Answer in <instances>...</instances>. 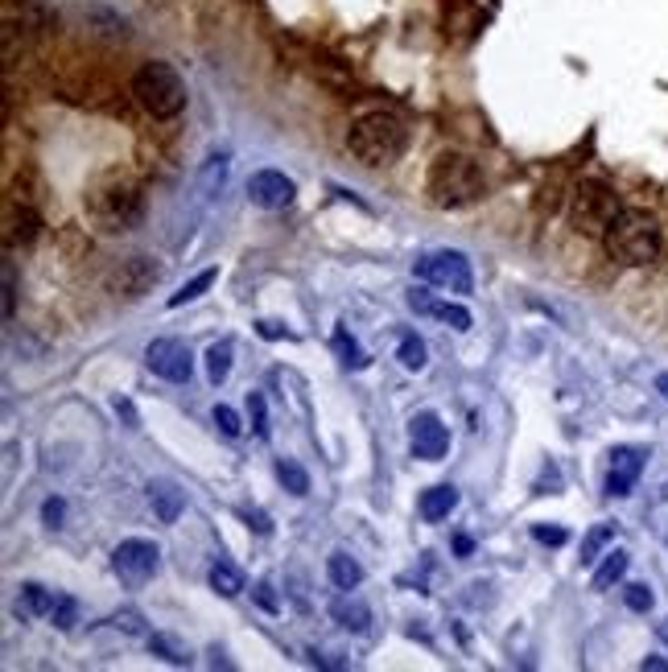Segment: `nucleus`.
<instances>
[{"mask_svg": "<svg viewBox=\"0 0 668 672\" xmlns=\"http://www.w3.org/2000/svg\"><path fill=\"white\" fill-rule=\"evenodd\" d=\"M83 211H87V223L104 235H124L132 227H141L145 219V194L141 186L132 182L128 174L120 170H108L99 174L87 194H83Z\"/></svg>", "mask_w": 668, "mask_h": 672, "instance_id": "1", "label": "nucleus"}, {"mask_svg": "<svg viewBox=\"0 0 668 672\" xmlns=\"http://www.w3.org/2000/svg\"><path fill=\"white\" fill-rule=\"evenodd\" d=\"M425 194H429V203L438 207V211H462V207H475L479 198L487 194V178H483L475 157L446 149V153L433 157V165H429Z\"/></svg>", "mask_w": 668, "mask_h": 672, "instance_id": "2", "label": "nucleus"}, {"mask_svg": "<svg viewBox=\"0 0 668 672\" xmlns=\"http://www.w3.org/2000/svg\"><path fill=\"white\" fill-rule=\"evenodd\" d=\"M347 149L355 161L372 165V170H380V165H392L405 157L409 149V124L400 120L396 112H363L351 132H347Z\"/></svg>", "mask_w": 668, "mask_h": 672, "instance_id": "3", "label": "nucleus"}, {"mask_svg": "<svg viewBox=\"0 0 668 672\" xmlns=\"http://www.w3.org/2000/svg\"><path fill=\"white\" fill-rule=\"evenodd\" d=\"M603 244H607V256H611L615 264L644 268V264H652V260L660 256L664 235H660L656 215L636 211V207H623V211L615 215V223L607 227Z\"/></svg>", "mask_w": 668, "mask_h": 672, "instance_id": "4", "label": "nucleus"}, {"mask_svg": "<svg viewBox=\"0 0 668 672\" xmlns=\"http://www.w3.org/2000/svg\"><path fill=\"white\" fill-rule=\"evenodd\" d=\"M132 95H137V104L153 116V120H174L186 112V79L178 75L174 62H161V58H149L137 66V75H132Z\"/></svg>", "mask_w": 668, "mask_h": 672, "instance_id": "5", "label": "nucleus"}, {"mask_svg": "<svg viewBox=\"0 0 668 672\" xmlns=\"http://www.w3.org/2000/svg\"><path fill=\"white\" fill-rule=\"evenodd\" d=\"M623 211L619 203V194L607 186V182H598V178H586L574 186V198H570V223L578 235H594V240H603L607 227L615 223V215Z\"/></svg>", "mask_w": 668, "mask_h": 672, "instance_id": "6", "label": "nucleus"}, {"mask_svg": "<svg viewBox=\"0 0 668 672\" xmlns=\"http://www.w3.org/2000/svg\"><path fill=\"white\" fill-rule=\"evenodd\" d=\"M413 277L433 285V289H450V293H471L475 289V273H471V260L462 252H425L413 260Z\"/></svg>", "mask_w": 668, "mask_h": 672, "instance_id": "7", "label": "nucleus"}, {"mask_svg": "<svg viewBox=\"0 0 668 672\" xmlns=\"http://www.w3.org/2000/svg\"><path fill=\"white\" fill-rule=\"evenodd\" d=\"M112 565H116V574L128 586H145V582L157 578V569H161V549L153 541H145V536H128V541L116 545Z\"/></svg>", "mask_w": 668, "mask_h": 672, "instance_id": "8", "label": "nucleus"}, {"mask_svg": "<svg viewBox=\"0 0 668 672\" xmlns=\"http://www.w3.org/2000/svg\"><path fill=\"white\" fill-rule=\"evenodd\" d=\"M145 367L153 376L161 380H170V384H190L194 376V355L182 339H153L145 347Z\"/></svg>", "mask_w": 668, "mask_h": 672, "instance_id": "9", "label": "nucleus"}, {"mask_svg": "<svg viewBox=\"0 0 668 672\" xmlns=\"http://www.w3.org/2000/svg\"><path fill=\"white\" fill-rule=\"evenodd\" d=\"M161 281V268L149 260V256H128L116 273L108 277V285H112V293L116 297H124V301H137V297H145L153 285Z\"/></svg>", "mask_w": 668, "mask_h": 672, "instance_id": "10", "label": "nucleus"}, {"mask_svg": "<svg viewBox=\"0 0 668 672\" xmlns=\"http://www.w3.org/2000/svg\"><path fill=\"white\" fill-rule=\"evenodd\" d=\"M409 446H413V458L442 462L446 450H450V429L442 425L438 413H417L409 421Z\"/></svg>", "mask_w": 668, "mask_h": 672, "instance_id": "11", "label": "nucleus"}, {"mask_svg": "<svg viewBox=\"0 0 668 672\" xmlns=\"http://www.w3.org/2000/svg\"><path fill=\"white\" fill-rule=\"evenodd\" d=\"M248 198H252V207H260V211H285L297 198V182L285 178L281 170H256L248 178Z\"/></svg>", "mask_w": 668, "mask_h": 672, "instance_id": "12", "label": "nucleus"}, {"mask_svg": "<svg viewBox=\"0 0 668 672\" xmlns=\"http://www.w3.org/2000/svg\"><path fill=\"white\" fill-rule=\"evenodd\" d=\"M644 450H636V446H619V450H611V470H607V495L611 499H623V495H631L636 491V483H640V475H644Z\"/></svg>", "mask_w": 668, "mask_h": 672, "instance_id": "13", "label": "nucleus"}, {"mask_svg": "<svg viewBox=\"0 0 668 672\" xmlns=\"http://www.w3.org/2000/svg\"><path fill=\"white\" fill-rule=\"evenodd\" d=\"M38 231H42V215H38V207L33 203H21V198H13V203L5 207V244L9 248H25V244H33L38 240Z\"/></svg>", "mask_w": 668, "mask_h": 672, "instance_id": "14", "label": "nucleus"}, {"mask_svg": "<svg viewBox=\"0 0 668 672\" xmlns=\"http://www.w3.org/2000/svg\"><path fill=\"white\" fill-rule=\"evenodd\" d=\"M409 306H413L417 314H429V318H442V322H450L454 330H471V310H466V306H458V301H438L433 293L417 289V293H409Z\"/></svg>", "mask_w": 668, "mask_h": 672, "instance_id": "15", "label": "nucleus"}, {"mask_svg": "<svg viewBox=\"0 0 668 672\" xmlns=\"http://www.w3.org/2000/svg\"><path fill=\"white\" fill-rule=\"evenodd\" d=\"M454 508H458V487H450V483H438L421 495V520L425 524H442Z\"/></svg>", "mask_w": 668, "mask_h": 672, "instance_id": "16", "label": "nucleus"}, {"mask_svg": "<svg viewBox=\"0 0 668 672\" xmlns=\"http://www.w3.org/2000/svg\"><path fill=\"white\" fill-rule=\"evenodd\" d=\"M330 619L347 627V631H367V623H372V611H367L363 598H351V590H343V598L330 602Z\"/></svg>", "mask_w": 668, "mask_h": 672, "instance_id": "17", "label": "nucleus"}, {"mask_svg": "<svg viewBox=\"0 0 668 672\" xmlns=\"http://www.w3.org/2000/svg\"><path fill=\"white\" fill-rule=\"evenodd\" d=\"M54 602H58L54 590H46L42 582H25L21 594H17V615H25V619H46V615L54 611Z\"/></svg>", "mask_w": 668, "mask_h": 672, "instance_id": "18", "label": "nucleus"}, {"mask_svg": "<svg viewBox=\"0 0 668 672\" xmlns=\"http://www.w3.org/2000/svg\"><path fill=\"white\" fill-rule=\"evenodd\" d=\"M149 503L157 508L161 524H174L182 516V508H186V499H182V491L174 483H149Z\"/></svg>", "mask_w": 668, "mask_h": 672, "instance_id": "19", "label": "nucleus"}, {"mask_svg": "<svg viewBox=\"0 0 668 672\" xmlns=\"http://www.w3.org/2000/svg\"><path fill=\"white\" fill-rule=\"evenodd\" d=\"M326 578L334 582V586H339V590H355L359 582H363V565L351 557V553H330L326 557Z\"/></svg>", "mask_w": 668, "mask_h": 672, "instance_id": "20", "label": "nucleus"}, {"mask_svg": "<svg viewBox=\"0 0 668 672\" xmlns=\"http://www.w3.org/2000/svg\"><path fill=\"white\" fill-rule=\"evenodd\" d=\"M627 565H631V557L623 553V549H611L607 557H603V565L594 569V578H590V586L594 590H611L615 582H623V574H627Z\"/></svg>", "mask_w": 668, "mask_h": 672, "instance_id": "21", "label": "nucleus"}, {"mask_svg": "<svg viewBox=\"0 0 668 672\" xmlns=\"http://www.w3.org/2000/svg\"><path fill=\"white\" fill-rule=\"evenodd\" d=\"M207 582H211V590H215L219 598H236V594H244L240 569H236V565H227V561H215V565H211Z\"/></svg>", "mask_w": 668, "mask_h": 672, "instance_id": "22", "label": "nucleus"}, {"mask_svg": "<svg viewBox=\"0 0 668 672\" xmlns=\"http://www.w3.org/2000/svg\"><path fill=\"white\" fill-rule=\"evenodd\" d=\"M231 355H236L231 339H223V343H215V347L207 351V380H211L215 388L227 384V376H231Z\"/></svg>", "mask_w": 668, "mask_h": 672, "instance_id": "23", "label": "nucleus"}, {"mask_svg": "<svg viewBox=\"0 0 668 672\" xmlns=\"http://www.w3.org/2000/svg\"><path fill=\"white\" fill-rule=\"evenodd\" d=\"M215 277H219V268H203V273H198L194 281H186L174 297H170V310H178V306H186V301H198V297H203L211 285H215Z\"/></svg>", "mask_w": 668, "mask_h": 672, "instance_id": "24", "label": "nucleus"}, {"mask_svg": "<svg viewBox=\"0 0 668 672\" xmlns=\"http://www.w3.org/2000/svg\"><path fill=\"white\" fill-rule=\"evenodd\" d=\"M277 479L285 483V491H293V495H310V475L297 462H289V458H281L277 462Z\"/></svg>", "mask_w": 668, "mask_h": 672, "instance_id": "25", "label": "nucleus"}, {"mask_svg": "<svg viewBox=\"0 0 668 672\" xmlns=\"http://www.w3.org/2000/svg\"><path fill=\"white\" fill-rule=\"evenodd\" d=\"M611 541H615V528H611V524L590 528V536L582 541V565H594V561H598V553H603Z\"/></svg>", "mask_w": 668, "mask_h": 672, "instance_id": "26", "label": "nucleus"}, {"mask_svg": "<svg viewBox=\"0 0 668 672\" xmlns=\"http://www.w3.org/2000/svg\"><path fill=\"white\" fill-rule=\"evenodd\" d=\"M149 648H153V656L170 660V664H190V648H182L174 635H149Z\"/></svg>", "mask_w": 668, "mask_h": 672, "instance_id": "27", "label": "nucleus"}, {"mask_svg": "<svg viewBox=\"0 0 668 672\" xmlns=\"http://www.w3.org/2000/svg\"><path fill=\"white\" fill-rule=\"evenodd\" d=\"M334 351L343 355V367H351V372H359V367H367V355L359 351V343L351 339L347 330H334Z\"/></svg>", "mask_w": 668, "mask_h": 672, "instance_id": "28", "label": "nucleus"}, {"mask_svg": "<svg viewBox=\"0 0 668 672\" xmlns=\"http://www.w3.org/2000/svg\"><path fill=\"white\" fill-rule=\"evenodd\" d=\"M396 355H400V363H405L409 372H421V367H425V343L417 339V334H400Z\"/></svg>", "mask_w": 668, "mask_h": 672, "instance_id": "29", "label": "nucleus"}, {"mask_svg": "<svg viewBox=\"0 0 668 672\" xmlns=\"http://www.w3.org/2000/svg\"><path fill=\"white\" fill-rule=\"evenodd\" d=\"M50 619H54V627H58V631H75V623H79V602H75L71 594H58Z\"/></svg>", "mask_w": 668, "mask_h": 672, "instance_id": "30", "label": "nucleus"}, {"mask_svg": "<svg viewBox=\"0 0 668 672\" xmlns=\"http://www.w3.org/2000/svg\"><path fill=\"white\" fill-rule=\"evenodd\" d=\"M623 602H627V611H636V615H648L652 611V590L644 586V582H631V586H623Z\"/></svg>", "mask_w": 668, "mask_h": 672, "instance_id": "31", "label": "nucleus"}, {"mask_svg": "<svg viewBox=\"0 0 668 672\" xmlns=\"http://www.w3.org/2000/svg\"><path fill=\"white\" fill-rule=\"evenodd\" d=\"M215 425H219L223 438H240V433H244V425H240V417H236L231 405H215Z\"/></svg>", "mask_w": 668, "mask_h": 672, "instance_id": "32", "label": "nucleus"}, {"mask_svg": "<svg viewBox=\"0 0 668 672\" xmlns=\"http://www.w3.org/2000/svg\"><path fill=\"white\" fill-rule=\"evenodd\" d=\"M248 409H252L256 438H269V409H264V396H260V392H252V396H248Z\"/></svg>", "mask_w": 668, "mask_h": 672, "instance_id": "33", "label": "nucleus"}, {"mask_svg": "<svg viewBox=\"0 0 668 672\" xmlns=\"http://www.w3.org/2000/svg\"><path fill=\"white\" fill-rule=\"evenodd\" d=\"M532 541H541V545H553V549H561L565 541H570V532H565V528H549V524H537V528H532Z\"/></svg>", "mask_w": 668, "mask_h": 672, "instance_id": "34", "label": "nucleus"}, {"mask_svg": "<svg viewBox=\"0 0 668 672\" xmlns=\"http://www.w3.org/2000/svg\"><path fill=\"white\" fill-rule=\"evenodd\" d=\"M112 623H116L124 635H145V619H141V611H132V607H128V611H120Z\"/></svg>", "mask_w": 668, "mask_h": 672, "instance_id": "35", "label": "nucleus"}, {"mask_svg": "<svg viewBox=\"0 0 668 672\" xmlns=\"http://www.w3.org/2000/svg\"><path fill=\"white\" fill-rule=\"evenodd\" d=\"M17 314V273H13V264L5 260V318L13 322Z\"/></svg>", "mask_w": 668, "mask_h": 672, "instance_id": "36", "label": "nucleus"}, {"mask_svg": "<svg viewBox=\"0 0 668 672\" xmlns=\"http://www.w3.org/2000/svg\"><path fill=\"white\" fill-rule=\"evenodd\" d=\"M62 516H66V503H62V499H46V503H42V520H46L50 528H58Z\"/></svg>", "mask_w": 668, "mask_h": 672, "instance_id": "37", "label": "nucleus"}, {"mask_svg": "<svg viewBox=\"0 0 668 672\" xmlns=\"http://www.w3.org/2000/svg\"><path fill=\"white\" fill-rule=\"evenodd\" d=\"M256 602H260V607L269 611V615H277V611H281V602H277V594H273V586H269V582H260V586H256Z\"/></svg>", "mask_w": 668, "mask_h": 672, "instance_id": "38", "label": "nucleus"}, {"mask_svg": "<svg viewBox=\"0 0 668 672\" xmlns=\"http://www.w3.org/2000/svg\"><path fill=\"white\" fill-rule=\"evenodd\" d=\"M240 516H244V520H248V528H256L260 536H269V532H273V524H269V516H264V512H248V508H244Z\"/></svg>", "mask_w": 668, "mask_h": 672, "instance_id": "39", "label": "nucleus"}, {"mask_svg": "<svg viewBox=\"0 0 668 672\" xmlns=\"http://www.w3.org/2000/svg\"><path fill=\"white\" fill-rule=\"evenodd\" d=\"M256 330L264 334V339H293V330H285L281 322H260Z\"/></svg>", "mask_w": 668, "mask_h": 672, "instance_id": "40", "label": "nucleus"}, {"mask_svg": "<svg viewBox=\"0 0 668 672\" xmlns=\"http://www.w3.org/2000/svg\"><path fill=\"white\" fill-rule=\"evenodd\" d=\"M116 413L128 421V429H137V413H132V405H128V400H116Z\"/></svg>", "mask_w": 668, "mask_h": 672, "instance_id": "41", "label": "nucleus"}, {"mask_svg": "<svg viewBox=\"0 0 668 672\" xmlns=\"http://www.w3.org/2000/svg\"><path fill=\"white\" fill-rule=\"evenodd\" d=\"M640 668H648V672H668V660H660V656H648Z\"/></svg>", "mask_w": 668, "mask_h": 672, "instance_id": "42", "label": "nucleus"}, {"mask_svg": "<svg viewBox=\"0 0 668 672\" xmlns=\"http://www.w3.org/2000/svg\"><path fill=\"white\" fill-rule=\"evenodd\" d=\"M656 640L668 648V619H660V623H656Z\"/></svg>", "mask_w": 668, "mask_h": 672, "instance_id": "43", "label": "nucleus"}, {"mask_svg": "<svg viewBox=\"0 0 668 672\" xmlns=\"http://www.w3.org/2000/svg\"><path fill=\"white\" fill-rule=\"evenodd\" d=\"M656 388H660V396H664V400H668V376H664V372H660V376H656Z\"/></svg>", "mask_w": 668, "mask_h": 672, "instance_id": "44", "label": "nucleus"}, {"mask_svg": "<svg viewBox=\"0 0 668 672\" xmlns=\"http://www.w3.org/2000/svg\"><path fill=\"white\" fill-rule=\"evenodd\" d=\"M149 5H174V0H149Z\"/></svg>", "mask_w": 668, "mask_h": 672, "instance_id": "45", "label": "nucleus"}]
</instances>
